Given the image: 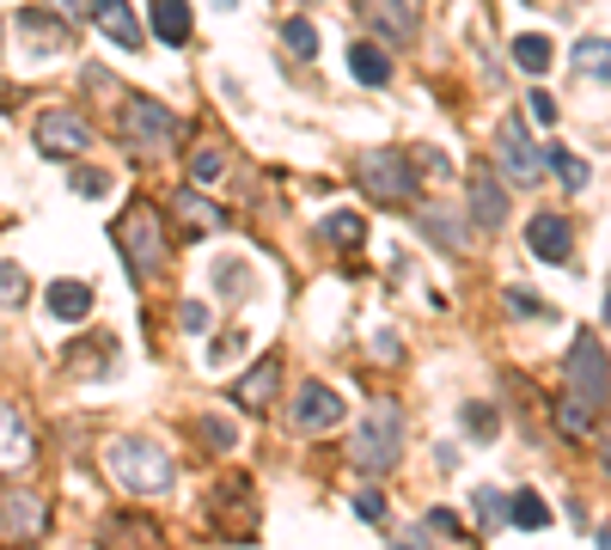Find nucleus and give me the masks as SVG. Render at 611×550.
<instances>
[{
  "label": "nucleus",
  "mask_w": 611,
  "mask_h": 550,
  "mask_svg": "<svg viewBox=\"0 0 611 550\" xmlns=\"http://www.w3.org/2000/svg\"><path fill=\"white\" fill-rule=\"evenodd\" d=\"M110 239H117L122 263H129V275H159L166 270V227H159V208L153 202H129L122 208V220L110 227Z\"/></svg>",
  "instance_id": "1"
},
{
  "label": "nucleus",
  "mask_w": 611,
  "mask_h": 550,
  "mask_svg": "<svg viewBox=\"0 0 611 550\" xmlns=\"http://www.w3.org/2000/svg\"><path fill=\"white\" fill-rule=\"evenodd\" d=\"M397 446H404V410L397 404H373L349 434V458H355V471H367V477L392 471Z\"/></svg>",
  "instance_id": "2"
},
{
  "label": "nucleus",
  "mask_w": 611,
  "mask_h": 550,
  "mask_svg": "<svg viewBox=\"0 0 611 550\" xmlns=\"http://www.w3.org/2000/svg\"><path fill=\"white\" fill-rule=\"evenodd\" d=\"M105 465H110V477H117L122 489H135V495H159V489L171 483V458L159 453L153 441H141V434H122V441H110Z\"/></svg>",
  "instance_id": "3"
},
{
  "label": "nucleus",
  "mask_w": 611,
  "mask_h": 550,
  "mask_svg": "<svg viewBox=\"0 0 611 550\" xmlns=\"http://www.w3.org/2000/svg\"><path fill=\"white\" fill-rule=\"evenodd\" d=\"M117 122H122V141L135 153H147V159H159V153L178 141V117H171L166 105H153V98H122Z\"/></svg>",
  "instance_id": "4"
},
{
  "label": "nucleus",
  "mask_w": 611,
  "mask_h": 550,
  "mask_svg": "<svg viewBox=\"0 0 611 550\" xmlns=\"http://www.w3.org/2000/svg\"><path fill=\"white\" fill-rule=\"evenodd\" d=\"M568 397H580L587 410H606V397H611V373H606V349H599L594 336L580 331L575 343H568Z\"/></svg>",
  "instance_id": "5"
},
{
  "label": "nucleus",
  "mask_w": 611,
  "mask_h": 550,
  "mask_svg": "<svg viewBox=\"0 0 611 550\" xmlns=\"http://www.w3.org/2000/svg\"><path fill=\"white\" fill-rule=\"evenodd\" d=\"M361 190L373 202H410L416 196V178H410V153H397V147H373L361 153Z\"/></svg>",
  "instance_id": "6"
},
{
  "label": "nucleus",
  "mask_w": 611,
  "mask_h": 550,
  "mask_svg": "<svg viewBox=\"0 0 611 550\" xmlns=\"http://www.w3.org/2000/svg\"><path fill=\"white\" fill-rule=\"evenodd\" d=\"M495 171H502L507 183H538L550 171L544 153L526 141V122H519V117H507L502 129H495Z\"/></svg>",
  "instance_id": "7"
},
{
  "label": "nucleus",
  "mask_w": 611,
  "mask_h": 550,
  "mask_svg": "<svg viewBox=\"0 0 611 550\" xmlns=\"http://www.w3.org/2000/svg\"><path fill=\"white\" fill-rule=\"evenodd\" d=\"M367 31H380L385 44H410L416 25H422V0H355Z\"/></svg>",
  "instance_id": "8"
},
{
  "label": "nucleus",
  "mask_w": 611,
  "mask_h": 550,
  "mask_svg": "<svg viewBox=\"0 0 611 550\" xmlns=\"http://www.w3.org/2000/svg\"><path fill=\"white\" fill-rule=\"evenodd\" d=\"M37 147L68 159V153H86L92 147V129L74 117V110H44V117H37Z\"/></svg>",
  "instance_id": "9"
},
{
  "label": "nucleus",
  "mask_w": 611,
  "mask_h": 550,
  "mask_svg": "<svg viewBox=\"0 0 611 550\" xmlns=\"http://www.w3.org/2000/svg\"><path fill=\"white\" fill-rule=\"evenodd\" d=\"M526 244H532V258H544V263H568L575 227H568L563 214H532V220H526Z\"/></svg>",
  "instance_id": "10"
},
{
  "label": "nucleus",
  "mask_w": 611,
  "mask_h": 550,
  "mask_svg": "<svg viewBox=\"0 0 611 550\" xmlns=\"http://www.w3.org/2000/svg\"><path fill=\"white\" fill-rule=\"evenodd\" d=\"M293 422H300L306 434H324V428L343 422V397H336L331 385L306 380V385H300V404H293Z\"/></svg>",
  "instance_id": "11"
},
{
  "label": "nucleus",
  "mask_w": 611,
  "mask_h": 550,
  "mask_svg": "<svg viewBox=\"0 0 611 550\" xmlns=\"http://www.w3.org/2000/svg\"><path fill=\"white\" fill-rule=\"evenodd\" d=\"M92 19H98V31H105L110 44L122 49H141V19L129 0H92Z\"/></svg>",
  "instance_id": "12"
},
{
  "label": "nucleus",
  "mask_w": 611,
  "mask_h": 550,
  "mask_svg": "<svg viewBox=\"0 0 611 550\" xmlns=\"http://www.w3.org/2000/svg\"><path fill=\"white\" fill-rule=\"evenodd\" d=\"M275 392H281V361H275V355H263V361L251 367L239 385H232V397H239L244 410H269Z\"/></svg>",
  "instance_id": "13"
},
{
  "label": "nucleus",
  "mask_w": 611,
  "mask_h": 550,
  "mask_svg": "<svg viewBox=\"0 0 611 550\" xmlns=\"http://www.w3.org/2000/svg\"><path fill=\"white\" fill-rule=\"evenodd\" d=\"M37 526H44V502L37 495H25V489L0 495V538H31Z\"/></svg>",
  "instance_id": "14"
},
{
  "label": "nucleus",
  "mask_w": 611,
  "mask_h": 550,
  "mask_svg": "<svg viewBox=\"0 0 611 550\" xmlns=\"http://www.w3.org/2000/svg\"><path fill=\"white\" fill-rule=\"evenodd\" d=\"M471 214H477V227H489V232L507 220V190L489 178V171H483V178H471Z\"/></svg>",
  "instance_id": "15"
},
{
  "label": "nucleus",
  "mask_w": 611,
  "mask_h": 550,
  "mask_svg": "<svg viewBox=\"0 0 611 550\" xmlns=\"http://www.w3.org/2000/svg\"><path fill=\"white\" fill-rule=\"evenodd\" d=\"M171 208H178V220L190 232H220V227H227V208H214V202L196 196V190H178V202H171Z\"/></svg>",
  "instance_id": "16"
},
{
  "label": "nucleus",
  "mask_w": 611,
  "mask_h": 550,
  "mask_svg": "<svg viewBox=\"0 0 611 550\" xmlns=\"http://www.w3.org/2000/svg\"><path fill=\"white\" fill-rule=\"evenodd\" d=\"M86 312H92V288H86V282H49V319L80 324Z\"/></svg>",
  "instance_id": "17"
},
{
  "label": "nucleus",
  "mask_w": 611,
  "mask_h": 550,
  "mask_svg": "<svg viewBox=\"0 0 611 550\" xmlns=\"http://www.w3.org/2000/svg\"><path fill=\"white\" fill-rule=\"evenodd\" d=\"M147 13H153L159 44H183V37H190V7H183V0H147Z\"/></svg>",
  "instance_id": "18"
},
{
  "label": "nucleus",
  "mask_w": 611,
  "mask_h": 550,
  "mask_svg": "<svg viewBox=\"0 0 611 550\" xmlns=\"http://www.w3.org/2000/svg\"><path fill=\"white\" fill-rule=\"evenodd\" d=\"M105 550H159V538L147 533V519H129V514H117L105 526Z\"/></svg>",
  "instance_id": "19"
},
{
  "label": "nucleus",
  "mask_w": 611,
  "mask_h": 550,
  "mask_svg": "<svg viewBox=\"0 0 611 550\" xmlns=\"http://www.w3.org/2000/svg\"><path fill=\"white\" fill-rule=\"evenodd\" d=\"M575 68L587 80H599V86H611V44H606V37H580V44H575Z\"/></svg>",
  "instance_id": "20"
},
{
  "label": "nucleus",
  "mask_w": 611,
  "mask_h": 550,
  "mask_svg": "<svg viewBox=\"0 0 611 550\" xmlns=\"http://www.w3.org/2000/svg\"><path fill=\"white\" fill-rule=\"evenodd\" d=\"M349 68H355V80H367V86H385V80H392V61H385V49H373V44H355Z\"/></svg>",
  "instance_id": "21"
},
{
  "label": "nucleus",
  "mask_w": 611,
  "mask_h": 550,
  "mask_svg": "<svg viewBox=\"0 0 611 550\" xmlns=\"http://www.w3.org/2000/svg\"><path fill=\"white\" fill-rule=\"evenodd\" d=\"M507 526H519V533H544V526H550L544 495H532V489H519V495H514V514H507Z\"/></svg>",
  "instance_id": "22"
},
{
  "label": "nucleus",
  "mask_w": 611,
  "mask_h": 550,
  "mask_svg": "<svg viewBox=\"0 0 611 550\" xmlns=\"http://www.w3.org/2000/svg\"><path fill=\"white\" fill-rule=\"evenodd\" d=\"M190 178H196V183H220V178H227V147H220V141H202V147L190 153Z\"/></svg>",
  "instance_id": "23"
},
{
  "label": "nucleus",
  "mask_w": 611,
  "mask_h": 550,
  "mask_svg": "<svg viewBox=\"0 0 611 550\" xmlns=\"http://www.w3.org/2000/svg\"><path fill=\"white\" fill-rule=\"evenodd\" d=\"M324 239L343 244V251H355V244L367 239V220H361V214H349V208H336L331 220H324Z\"/></svg>",
  "instance_id": "24"
},
{
  "label": "nucleus",
  "mask_w": 611,
  "mask_h": 550,
  "mask_svg": "<svg viewBox=\"0 0 611 550\" xmlns=\"http://www.w3.org/2000/svg\"><path fill=\"white\" fill-rule=\"evenodd\" d=\"M544 166L556 171V183H563V190H587V166H580L568 147H550V153H544Z\"/></svg>",
  "instance_id": "25"
},
{
  "label": "nucleus",
  "mask_w": 611,
  "mask_h": 550,
  "mask_svg": "<svg viewBox=\"0 0 611 550\" xmlns=\"http://www.w3.org/2000/svg\"><path fill=\"white\" fill-rule=\"evenodd\" d=\"M514 61L526 68V74H544V68H550V37H544V31H538V37H519Z\"/></svg>",
  "instance_id": "26"
},
{
  "label": "nucleus",
  "mask_w": 611,
  "mask_h": 550,
  "mask_svg": "<svg viewBox=\"0 0 611 550\" xmlns=\"http://www.w3.org/2000/svg\"><path fill=\"white\" fill-rule=\"evenodd\" d=\"M281 44L293 49V56H319V31H312V19H288V25H281Z\"/></svg>",
  "instance_id": "27"
},
{
  "label": "nucleus",
  "mask_w": 611,
  "mask_h": 550,
  "mask_svg": "<svg viewBox=\"0 0 611 550\" xmlns=\"http://www.w3.org/2000/svg\"><path fill=\"white\" fill-rule=\"evenodd\" d=\"M587 416H594V410H587V404H580V397H563V404H556V428H563L568 441H580V434H587V428H594V422H587Z\"/></svg>",
  "instance_id": "28"
},
{
  "label": "nucleus",
  "mask_w": 611,
  "mask_h": 550,
  "mask_svg": "<svg viewBox=\"0 0 611 550\" xmlns=\"http://www.w3.org/2000/svg\"><path fill=\"white\" fill-rule=\"evenodd\" d=\"M495 410H483V404H465V434H471V441H495Z\"/></svg>",
  "instance_id": "29"
},
{
  "label": "nucleus",
  "mask_w": 611,
  "mask_h": 550,
  "mask_svg": "<svg viewBox=\"0 0 611 550\" xmlns=\"http://www.w3.org/2000/svg\"><path fill=\"white\" fill-rule=\"evenodd\" d=\"M477 514H483V526H502V519L514 514V502L495 495V489H477Z\"/></svg>",
  "instance_id": "30"
},
{
  "label": "nucleus",
  "mask_w": 611,
  "mask_h": 550,
  "mask_svg": "<svg viewBox=\"0 0 611 550\" xmlns=\"http://www.w3.org/2000/svg\"><path fill=\"white\" fill-rule=\"evenodd\" d=\"M25 270H19V263H0V306H19L25 300Z\"/></svg>",
  "instance_id": "31"
},
{
  "label": "nucleus",
  "mask_w": 611,
  "mask_h": 550,
  "mask_svg": "<svg viewBox=\"0 0 611 550\" xmlns=\"http://www.w3.org/2000/svg\"><path fill=\"white\" fill-rule=\"evenodd\" d=\"M25 453V434H19L13 410H0V458H19Z\"/></svg>",
  "instance_id": "32"
},
{
  "label": "nucleus",
  "mask_w": 611,
  "mask_h": 550,
  "mask_svg": "<svg viewBox=\"0 0 611 550\" xmlns=\"http://www.w3.org/2000/svg\"><path fill=\"white\" fill-rule=\"evenodd\" d=\"M507 306H514L519 319H556L544 300H532V294H519V288H507Z\"/></svg>",
  "instance_id": "33"
},
{
  "label": "nucleus",
  "mask_w": 611,
  "mask_h": 550,
  "mask_svg": "<svg viewBox=\"0 0 611 550\" xmlns=\"http://www.w3.org/2000/svg\"><path fill=\"white\" fill-rule=\"evenodd\" d=\"M202 441L227 453V446H232V422H227V416H202Z\"/></svg>",
  "instance_id": "34"
},
{
  "label": "nucleus",
  "mask_w": 611,
  "mask_h": 550,
  "mask_svg": "<svg viewBox=\"0 0 611 550\" xmlns=\"http://www.w3.org/2000/svg\"><path fill=\"white\" fill-rule=\"evenodd\" d=\"M178 319H183V331H208V306H202V300H183Z\"/></svg>",
  "instance_id": "35"
},
{
  "label": "nucleus",
  "mask_w": 611,
  "mask_h": 550,
  "mask_svg": "<svg viewBox=\"0 0 611 550\" xmlns=\"http://www.w3.org/2000/svg\"><path fill=\"white\" fill-rule=\"evenodd\" d=\"M74 190H80V196H105L110 178H105V171H74Z\"/></svg>",
  "instance_id": "36"
},
{
  "label": "nucleus",
  "mask_w": 611,
  "mask_h": 550,
  "mask_svg": "<svg viewBox=\"0 0 611 550\" xmlns=\"http://www.w3.org/2000/svg\"><path fill=\"white\" fill-rule=\"evenodd\" d=\"M355 514H361V519H380V514H385L380 489H361V495H355Z\"/></svg>",
  "instance_id": "37"
},
{
  "label": "nucleus",
  "mask_w": 611,
  "mask_h": 550,
  "mask_svg": "<svg viewBox=\"0 0 611 550\" xmlns=\"http://www.w3.org/2000/svg\"><path fill=\"white\" fill-rule=\"evenodd\" d=\"M526 110H532L538 122H556V98H550V92H532V98H526Z\"/></svg>",
  "instance_id": "38"
},
{
  "label": "nucleus",
  "mask_w": 611,
  "mask_h": 550,
  "mask_svg": "<svg viewBox=\"0 0 611 550\" xmlns=\"http://www.w3.org/2000/svg\"><path fill=\"white\" fill-rule=\"evenodd\" d=\"M239 349H244V331H227L220 343H214V361H232Z\"/></svg>",
  "instance_id": "39"
},
{
  "label": "nucleus",
  "mask_w": 611,
  "mask_h": 550,
  "mask_svg": "<svg viewBox=\"0 0 611 550\" xmlns=\"http://www.w3.org/2000/svg\"><path fill=\"white\" fill-rule=\"evenodd\" d=\"M428 526H434V533H458V514H446V507H434V514H428Z\"/></svg>",
  "instance_id": "40"
},
{
  "label": "nucleus",
  "mask_w": 611,
  "mask_h": 550,
  "mask_svg": "<svg viewBox=\"0 0 611 550\" xmlns=\"http://www.w3.org/2000/svg\"><path fill=\"white\" fill-rule=\"evenodd\" d=\"M392 550H416V538H397V545Z\"/></svg>",
  "instance_id": "41"
},
{
  "label": "nucleus",
  "mask_w": 611,
  "mask_h": 550,
  "mask_svg": "<svg viewBox=\"0 0 611 550\" xmlns=\"http://www.w3.org/2000/svg\"><path fill=\"white\" fill-rule=\"evenodd\" d=\"M599 458H606V471H611V446H606V453H599Z\"/></svg>",
  "instance_id": "42"
},
{
  "label": "nucleus",
  "mask_w": 611,
  "mask_h": 550,
  "mask_svg": "<svg viewBox=\"0 0 611 550\" xmlns=\"http://www.w3.org/2000/svg\"><path fill=\"white\" fill-rule=\"evenodd\" d=\"M214 7H239V0H214Z\"/></svg>",
  "instance_id": "43"
},
{
  "label": "nucleus",
  "mask_w": 611,
  "mask_h": 550,
  "mask_svg": "<svg viewBox=\"0 0 611 550\" xmlns=\"http://www.w3.org/2000/svg\"><path fill=\"white\" fill-rule=\"evenodd\" d=\"M606 324H611V300H606Z\"/></svg>",
  "instance_id": "44"
}]
</instances>
